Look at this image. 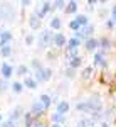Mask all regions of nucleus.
<instances>
[{"instance_id":"f257e3e1","label":"nucleus","mask_w":116,"mask_h":127,"mask_svg":"<svg viewBox=\"0 0 116 127\" xmlns=\"http://www.w3.org/2000/svg\"><path fill=\"white\" fill-rule=\"evenodd\" d=\"M99 108H101L99 102H94V103L87 102V103H81V105H77V110H99Z\"/></svg>"},{"instance_id":"f03ea898","label":"nucleus","mask_w":116,"mask_h":127,"mask_svg":"<svg viewBox=\"0 0 116 127\" xmlns=\"http://www.w3.org/2000/svg\"><path fill=\"white\" fill-rule=\"evenodd\" d=\"M49 41H50V34H49V32H42V34H40V46L46 48Z\"/></svg>"},{"instance_id":"7ed1b4c3","label":"nucleus","mask_w":116,"mask_h":127,"mask_svg":"<svg viewBox=\"0 0 116 127\" xmlns=\"http://www.w3.org/2000/svg\"><path fill=\"white\" fill-rule=\"evenodd\" d=\"M67 108H69V105L66 103V102H61V103L57 105V114L62 115V112H67Z\"/></svg>"},{"instance_id":"20e7f679","label":"nucleus","mask_w":116,"mask_h":127,"mask_svg":"<svg viewBox=\"0 0 116 127\" xmlns=\"http://www.w3.org/2000/svg\"><path fill=\"white\" fill-rule=\"evenodd\" d=\"M54 42H56L57 46H64V42H66V37H64L62 34H57V36H56V39H54Z\"/></svg>"},{"instance_id":"39448f33","label":"nucleus","mask_w":116,"mask_h":127,"mask_svg":"<svg viewBox=\"0 0 116 127\" xmlns=\"http://www.w3.org/2000/svg\"><path fill=\"white\" fill-rule=\"evenodd\" d=\"M44 105H42V103H34V107H32V112H34V114H40V112H44Z\"/></svg>"},{"instance_id":"423d86ee","label":"nucleus","mask_w":116,"mask_h":127,"mask_svg":"<svg viewBox=\"0 0 116 127\" xmlns=\"http://www.w3.org/2000/svg\"><path fill=\"white\" fill-rule=\"evenodd\" d=\"M2 73H3V76H5V78H9L10 75H12V68H10L9 64H3V68H2Z\"/></svg>"},{"instance_id":"0eeeda50","label":"nucleus","mask_w":116,"mask_h":127,"mask_svg":"<svg viewBox=\"0 0 116 127\" xmlns=\"http://www.w3.org/2000/svg\"><path fill=\"white\" fill-rule=\"evenodd\" d=\"M10 39V32H7V31H3L2 32V44L3 46H7V41Z\"/></svg>"},{"instance_id":"6e6552de","label":"nucleus","mask_w":116,"mask_h":127,"mask_svg":"<svg viewBox=\"0 0 116 127\" xmlns=\"http://www.w3.org/2000/svg\"><path fill=\"white\" fill-rule=\"evenodd\" d=\"M30 26H32L34 29H37L39 26H40V20H39V17H30Z\"/></svg>"},{"instance_id":"1a4fd4ad","label":"nucleus","mask_w":116,"mask_h":127,"mask_svg":"<svg viewBox=\"0 0 116 127\" xmlns=\"http://www.w3.org/2000/svg\"><path fill=\"white\" fill-rule=\"evenodd\" d=\"M40 102H42L44 107H47L49 103H50V97H49V95H42V97H40Z\"/></svg>"},{"instance_id":"9d476101","label":"nucleus","mask_w":116,"mask_h":127,"mask_svg":"<svg viewBox=\"0 0 116 127\" xmlns=\"http://www.w3.org/2000/svg\"><path fill=\"white\" fill-rule=\"evenodd\" d=\"M76 22L79 24V26H84L87 22V19H86V15H77V19H76Z\"/></svg>"},{"instance_id":"9b49d317","label":"nucleus","mask_w":116,"mask_h":127,"mask_svg":"<svg viewBox=\"0 0 116 127\" xmlns=\"http://www.w3.org/2000/svg\"><path fill=\"white\" fill-rule=\"evenodd\" d=\"M96 44H98V42H96L94 39H89V41L86 42V48L89 49V51H91V49H94V48H96Z\"/></svg>"},{"instance_id":"f8f14e48","label":"nucleus","mask_w":116,"mask_h":127,"mask_svg":"<svg viewBox=\"0 0 116 127\" xmlns=\"http://www.w3.org/2000/svg\"><path fill=\"white\" fill-rule=\"evenodd\" d=\"M52 119L57 122V126L61 124V122H64V115H61V114H54V115H52Z\"/></svg>"},{"instance_id":"ddd939ff","label":"nucleus","mask_w":116,"mask_h":127,"mask_svg":"<svg viewBox=\"0 0 116 127\" xmlns=\"http://www.w3.org/2000/svg\"><path fill=\"white\" fill-rule=\"evenodd\" d=\"M77 46H79V39H71L69 41V48L71 49H76Z\"/></svg>"},{"instance_id":"4468645a","label":"nucleus","mask_w":116,"mask_h":127,"mask_svg":"<svg viewBox=\"0 0 116 127\" xmlns=\"http://www.w3.org/2000/svg\"><path fill=\"white\" fill-rule=\"evenodd\" d=\"M76 9H77L76 2H69V5H67V12H76Z\"/></svg>"},{"instance_id":"2eb2a0df","label":"nucleus","mask_w":116,"mask_h":127,"mask_svg":"<svg viewBox=\"0 0 116 127\" xmlns=\"http://www.w3.org/2000/svg\"><path fill=\"white\" fill-rule=\"evenodd\" d=\"M25 85H27L29 88H35V87H37V83H35L34 80H30V78H27V80H25Z\"/></svg>"},{"instance_id":"dca6fc26","label":"nucleus","mask_w":116,"mask_h":127,"mask_svg":"<svg viewBox=\"0 0 116 127\" xmlns=\"http://www.w3.org/2000/svg\"><path fill=\"white\" fill-rule=\"evenodd\" d=\"M50 26H52V29H59V27H61V20H59V19H54L52 22H50Z\"/></svg>"},{"instance_id":"f3484780","label":"nucleus","mask_w":116,"mask_h":127,"mask_svg":"<svg viewBox=\"0 0 116 127\" xmlns=\"http://www.w3.org/2000/svg\"><path fill=\"white\" fill-rule=\"evenodd\" d=\"M79 64H81V59H79V58H72L71 66H72V68H76V66H79Z\"/></svg>"},{"instance_id":"a211bd4d","label":"nucleus","mask_w":116,"mask_h":127,"mask_svg":"<svg viewBox=\"0 0 116 127\" xmlns=\"http://www.w3.org/2000/svg\"><path fill=\"white\" fill-rule=\"evenodd\" d=\"M49 9H50V5H49V3H46V5H44V9L39 12V17H42V15H44V14H46V12H47Z\"/></svg>"},{"instance_id":"6ab92c4d","label":"nucleus","mask_w":116,"mask_h":127,"mask_svg":"<svg viewBox=\"0 0 116 127\" xmlns=\"http://www.w3.org/2000/svg\"><path fill=\"white\" fill-rule=\"evenodd\" d=\"M103 59H104V56H103L101 53H99V54H96V63H98V64H103V63H104Z\"/></svg>"},{"instance_id":"aec40b11","label":"nucleus","mask_w":116,"mask_h":127,"mask_svg":"<svg viewBox=\"0 0 116 127\" xmlns=\"http://www.w3.org/2000/svg\"><path fill=\"white\" fill-rule=\"evenodd\" d=\"M81 124H83V127H94V124H93L91 120H83Z\"/></svg>"},{"instance_id":"412c9836","label":"nucleus","mask_w":116,"mask_h":127,"mask_svg":"<svg viewBox=\"0 0 116 127\" xmlns=\"http://www.w3.org/2000/svg\"><path fill=\"white\" fill-rule=\"evenodd\" d=\"M2 54H3V56H9V54H10V48H9V46H3V49H2Z\"/></svg>"},{"instance_id":"4be33fe9","label":"nucleus","mask_w":116,"mask_h":127,"mask_svg":"<svg viewBox=\"0 0 116 127\" xmlns=\"http://www.w3.org/2000/svg\"><path fill=\"white\" fill-rule=\"evenodd\" d=\"M89 75H91V68H86V69H84V73H83V76H84V78H87Z\"/></svg>"},{"instance_id":"5701e85b","label":"nucleus","mask_w":116,"mask_h":127,"mask_svg":"<svg viewBox=\"0 0 116 127\" xmlns=\"http://www.w3.org/2000/svg\"><path fill=\"white\" fill-rule=\"evenodd\" d=\"M14 90H15V92H20V90H22V85H20V83H14Z\"/></svg>"},{"instance_id":"b1692460","label":"nucleus","mask_w":116,"mask_h":127,"mask_svg":"<svg viewBox=\"0 0 116 127\" xmlns=\"http://www.w3.org/2000/svg\"><path fill=\"white\" fill-rule=\"evenodd\" d=\"M25 71H27L25 66H20V68H19V75H25Z\"/></svg>"},{"instance_id":"393cba45","label":"nucleus","mask_w":116,"mask_h":127,"mask_svg":"<svg viewBox=\"0 0 116 127\" xmlns=\"http://www.w3.org/2000/svg\"><path fill=\"white\" fill-rule=\"evenodd\" d=\"M77 27H79V24H77L76 20H72L71 22V29H77Z\"/></svg>"},{"instance_id":"a878e982","label":"nucleus","mask_w":116,"mask_h":127,"mask_svg":"<svg viewBox=\"0 0 116 127\" xmlns=\"http://www.w3.org/2000/svg\"><path fill=\"white\" fill-rule=\"evenodd\" d=\"M3 127H15V126H14V122H5Z\"/></svg>"},{"instance_id":"bb28decb","label":"nucleus","mask_w":116,"mask_h":127,"mask_svg":"<svg viewBox=\"0 0 116 127\" xmlns=\"http://www.w3.org/2000/svg\"><path fill=\"white\" fill-rule=\"evenodd\" d=\"M101 127H108V126H106V124H101Z\"/></svg>"},{"instance_id":"cd10ccee","label":"nucleus","mask_w":116,"mask_h":127,"mask_svg":"<svg viewBox=\"0 0 116 127\" xmlns=\"http://www.w3.org/2000/svg\"><path fill=\"white\" fill-rule=\"evenodd\" d=\"M76 127H83V124H77V126Z\"/></svg>"},{"instance_id":"c85d7f7f","label":"nucleus","mask_w":116,"mask_h":127,"mask_svg":"<svg viewBox=\"0 0 116 127\" xmlns=\"http://www.w3.org/2000/svg\"><path fill=\"white\" fill-rule=\"evenodd\" d=\"M52 127H59V126H57V124H54V126H52Z\"/></svg>"},{"instance_id":"c756f323","label":"nucleus","mask_w":116,"mask_h":127,"mask_svg":"<svg viewBox=\"0 0 116 127\" xmlns=\"http://www.w3.org/2000/svg\"><path fill=\"white\" fill-rule=\"evenodd\" d=\"M0 119H2V117H0Z\"/></svg>"}]
</instances>
